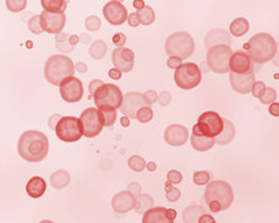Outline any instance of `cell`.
Returning a JSON list of instances; mask_svg holds the SVG:
<instances>
[{"mask_svg": "<svg viewBox=\"0 0 279 223\" xmlns=\"http://www.w3.org/2000/svg\"><path fill=\"white\" fill-rule=\"evenodd\" d=\"M50 143L47 136L39 130H27L21 134L17 143V153L29 163H40L47 156Z\"/></svg>", "mask_w": 279, "mask_h": 223, "instance_id": "cell-1", "label": "cell"}, {"mask_svg": "<svg viewBox=\"0 0 279 223\" xmlns=\"http://www.w3.org/2000/svg\"><path fill=\"white\" fill-rule=\"evenodd\" d=\"M243 47L247 51L246 54L250 56L251 61L258 65L273 60V57L277 55V41L267 32L256 34L246 42Z\"/></svg>", "mask_w": 279, "mask_h": 223, "instance_id": "cell-2", "label": "cell"}, {"mask_svg": "<svg viewBox=\"0 0 279 223\" xmlns=\"http://www.w3.org/2000/svg\"><path fill=\"white\" fill-rule=\"evenodd\" d=\"M205 201L211 212H221L230 209L233 204V190L228 182L215 180L207 184Z\"/></svg>", "mask_w": 279, "mask_h": 223, "instance_id": "cell-3", "label": "cell"}, {"mask_svg": "<svg viewBox=\"0 0 279 223\" xmlns=\"http://www.w3.org/2000/svg\"><path fill=\"white\" fill-rule=\"evenodd\" d=\"M75 73V65L68 56L54 55L45 63V78L51 85L60 87L61 82Z\"/></svg>", "mask_w": 279, "mask_h": 223, "instance_id": "cell-4", "label": "cell"}, {"mask_svg": "<svg viewBox=\"0 0 279 223\" xmlns=\"http://www.w3.org/2000/svg\"><path fill=\"white\" fill-rule=\"evenodd\" d=\"M166 54L174 57H179L180 60L189 58L194 54L195 42L191 35L185 31H177L170 35L165 42Z\"/></svg>", "mask_w": 279, "mask_h": 223, "instance_id": "cell-5", "label": "cell"}, {"mask_svg": "<svg viewBox=\"0 0 279 223\" xmlns=\"http://www.w3.org/2000/svg\"><path fill=\"white\" fill-rule=\"evenodd\" d=\"M92 97L98 110L106 108V110L117 111L122 106L123 93H122L118 86L111 85V83H103L101 87L96 90Z\"/></svg>", "mask_w": 279, "mask_h": 223, "instance_id": "cell-6", "label": "cell"}, {"mask_svg": "<svg viewBox=\"0 0 279 223\" xmlns=\"http://www.w3.org/2000/svg\"><path fill=\"white\" fill-rule=\"evenodd\" d=\"M223 129V118L216 112H205L197 119L192 128V134L215 139L221 134Z\"/></svg>", "mask_w": 279, "mask_h": 223, "instance_id": "cell-7", "label": "cell"}, {"mask_svg": "<svg viewBox=\"0 0 279 223\" xmlns=\"http://www.w3.org/2000/svg\"><path fill=\"white\" fill-rule=\"evenodd\" d=\"M201 70L199 66L194 62L181 63L179 67L175 70L174 80L177 87L182 90H192L197 87L201 82Z\"/></svg>", "mask_w": 279, "mask_h": 223, "instance_id": "cell-8", "label": "cell"}, {"mask_svg": "<svg viewBox=\"0 0 279 223\" xmlns=\"http://www.w3.org/2000/svg\"><path fill=\"white\" fill-rule=\"evenodd\" d=\"M55 133L65 143H75L83 136L80 119L76 116H61L55 126Z\"/></svg>", "mask_w": 279, "mask_h": 223, "instance_id": "cell-9", "label": "cell"}, {"mask_svg": "<svg viewBox=\"0 0 279 223\" xmlns=\"http://www.w3.org/2000/svg\"><path fill=\"white\" fill-rule=\"evenodd\" d=\"M231 55H232L231 46L217 45V46L210 47V49H207L206 55L207 66L215 73H220V75L221 73H227L230 71L228 63H230Z\"/></svg>", "mask_w": 279, "mask_h": 223, "instance_id": "cell-10", "label": "cell"}, {"mask_svg": "<svg viewBox=\"0 0 279 223\" xmlns=\"http://www.w3.org/2000/svg\"><path fill=\"white\" fill-rule=\"evenodd\" d=\"M82 134L86 138H95L100 135L103 129V121L97 108H88L83 111L80 118Z\"/></svg>", "mask_w": 279, "mask_h": 223, "instance_id": "cell-11", "label": "cell"}, {"mask_svg": "<svg viewBox=\"0 0 279 223\" xmlns=\"http://www.w3.org/2000/svg\"><path fill=\"white\" fill-rule=\"evenodd\" d=\"M60 95L67 103H77L83 97V85L77 77H67L60 85Z\"/></svg>", "mask_w": 279, "mask_h": 223, "instance_id": "cell-12", "label": "cell"}, {"mask_svg": "<svg viewBox=\"0 0 279 223\" xmlns=\"http://www.w3.org/2000/svg\"><path fill=\"white\" fill-rule=\"evenodd\" d=\"M103 15H105L106 20L111 25H114V26L124 24V21L128 19L127 7L121 1H116V0L108 1L105 5V7H103Z\"/></svg>", "mask_w": 279, "mask_h": 223, "instance_id": "cell-13", "label": "cell"}, {"mask_svg": "<svg viewBox=\"0 0 279 223\" xmlns=\"http://www.w3.org/2000/svg\"><path fill=\"white\" fill-rule=\"evenodd\" d=\"M134 52L127 47H117L112 54V62L114 68L124 73H128L134 67Z\"/></svg>", "mask_w": 279, "mask_h": 223, "instance_id": "cell-14", "label": "cell"}, {"mask_svg": "<svg viewBox=\"0 0 279 223\" xmlns=\"http://www.w3.org/2000/svg\"><path fill=\"white\" fill-rule=\"evenodd\" d=\"M145 107L143 95L138 92H128L123 96L121 111L124 116L129 119H136V114L140 108Z\"/></svg>", "mask_w": 279, "mask_h": 223, "instance_id": "cell-15", "label": "cell"}, {"mask_svg": "<svg viewBox=\"0 0 279 223\" xmlns=\"http://www.w3.org/2000/svg\"><path fill=\"white\" fill-rule=\"evenodd\" d=\"M40 20H41L42 30L49 34H61L66 24V15L65 14H54V12L42 11L40 14Z\"/></svg>", "mask_w": 279, "mask_h": 223, "instance_id": "cell-16", "label": "cell"}, {"mask_svg": "<svg viewBox=\"0 0 279 223\" xmlns=\"http://www.w3.org/2000/svg\"><path fill=\"white\" fill-rule=\"evenodd\" d=\"M164 139L169 145L181 146L189 140V130L180 124H171L164 131Z\"/></svg>", "mask_w": 279, "mask_h": 223, "instance_id": "cell-17", "label": "cell"}, {"mask_svg": "<svg viewBox=\"0 0 279 223\" xmlns=\"http://www.w3.org/2000/svg\"><path fill=\"white\" fill-rule=\"evenodd\" d=\"M228 67L232 71V73H236V75H245L253 71L252 61L245 51L232 52Z\"/></svg>", "mask_w": 279, "mask_h": 223, "instance_id": "cell-18", "label": "cell"}, {"mask_svg": "<svg viewBox=\"0 0 279 223\" xmlns=\"http://www.w3.org/2000/svg\"><path fill=\"white\" fill-rule=\"evenodd\" d=\"M230 82L233 90L238 92L240 95H248L252 90L253 83L256 82V75L252 72L245 73V75H236L231 73Z\"/></svg>", "mask_w": 279, "mask_h": 223, "instance_id": "cell-19", "label": "cell"}, {"mask_svg": "<svg viewBox=\"0 0 279 223\" xmlns=\"http://www.w3.org/2000/svg\"><path fill=\"white\" fill-rule=\"evenodd\" d=\"M136 196L128 191H121L112 199V207L117 214H127L134 209Z\"/></svg>", "mask_w": 279, "mask_h": 223, "instance_id": "cell-20", "label": "cell"}, {"mask_svg": "<svg viewBox=\"0 0 279 223\" xmlns=\"http://www.w3.org/2000/svg\"><path fill=\"white\" fill-rule=\"evenodd\" d=\"M230 44H231L230 34L223 29L210 30V31L207 32L206 37H205V45H206L207 49L217 46V45H226V46H230Z\"/></svg>", "mask_w": 279, "mask_h": 223, "instance_id": "cell-21", "label": "cell"}, {"mask_svg": "<svg viewBox=\"0 0 279 223\" xmlns=\"http://www.w3.org/2000/svg\"><path fill=\"white\" fill-rule=\"evenodd\" d=\"M141 223H174L166 216L165 207H153L144 214Z\"/></svg>", "mask_w": 279, "mask_h": 223, "instance_id": "cell-22", "label": "cell"}, {"mask_svg": "<svg viewBox=\"0 0 279 223\" xmlns=\"http://www.w3.org/2000/svg\"><path fill=\"white\" fill-rule=\"evenodd\" d=\"M46 191V181L40 176H34L27 181L26 192L32 199H39Z\"/></svg>", "mask_w": 279, "mask_h": 223, "instance_id": "cell-23", "label": "cell"}, {"mask_svg": "<svg viewBox=\"0 0 279 223\" xmlns=\"http://www.w3.org/2000/svg\"><path fill=\"white\" fill-rule=\"evenodd\" d=\"M236 134V128L233 125V123L228 119L223 118V129L221 134L215 138V144H219V145H227L231 141L233 140Z\"/></svg>", "mask_w": 279, "mask_h": 223, "instance_id": "cell-24", "label": "cell"}, {"mask_svg": "<svg viewBox=\"0 0 279 223\" xmlns=\"http://www.w3.org/2000/svg\"><path fill=\"white\" fill-rule=\"evenodd\" d=\"M190 140H191L192 148L196 151H209L215 145V139L206 138V136L202 135H196V134H192Z\"/></svg>", "mask_w": 279, "mask_h": 223, "instance_id": "cell-25", "label": "cell"}, {"mask_svg": "<svg viewBox=\"0 0 279 223\" xmlns=\"http://www.w3.org/2000/svg\"><path fill=\"white\" fill-rule=\"evenodd\" d=\"M70 181H71V176L70 174H68V171H66V170H57V171H55L54 174L51 175V177H50L51 186L57 190L68 186V185H70Z\"/></svg>", "mask_w": 279, "mask_h": 223, "instance_id": "cell-26", "label": "cell"}, {"mask_svg": "<svg viewBox=\"0 0 279 223\" xmlns=\"http://www.w3.org/2000/svg\"><path fill=\"white\" fill-rule=\"evenodd\" d=\"M154 200L150 195L140 194L136 196V202H134V210L137 214H145L148 210L153 209Z\"/></svg>", "mask_w": 279, "mask_h": 223, "instance_id": "cell-27", "label": "cell"}, {"mask_svg": "<svg viewBox=\"0 0 279 223\" xmlns=\"http://www.w3.org/2000/svg\"><path fill=\"white\" fill-rule=\"evenodd\" d=\"M250 30V22L245 17H237L233 20L230 25V32L231 35L236 37H241L246 35Z\"/></svg>", "mask_w": 279, "mask_h": 223, "instance_id": "cell-28", "label": "cell"}, {"mask_svg": "<svg viewBox=\"0 0 279 223\" xmlns=\"http://www.w3.org/2000/svg\"><path fill=\"white\" fill-rule=\"evenodd\" d=\"M204 209L199 205H190L186 209L184 210V214H182V220L184 223H197L201 215H204Z\"/></svg>", "mask_w": 279, "mask_h": 223, "instance_id": "cell-29", "label": "cell"}, {"mask_svg": "<svg viewBox=\"0 0 279 223\" xmlns=\"http://www.w3.org/2000/svg\"><path fill=\"white\" fill-rule=\"evenodd\" d=\"M67 1L65 0H41V6L45 11L54 12V14H63L67 9Z\"/></svg>", "mask_w": 279, "mask_h": 223, "instance_id": "cell-30", "label": "cell"}, {"mask_svg": "<svg viewBox=\"0 0 279 223\" xmlns=\"http://www.w3.org/2000/svg\"><path fill=\"white\" fill-rule=\"evenodd\" d=\"M71 35L68 34H61L56 35V49L61 52V54H68L75 49V46H72L70 42Z\"/></svg>", "mask_w": 279, "mask_h": 223, "instance_id": "cell-31", "label": "cell"}, {"mask_svg": "<svg viewBox=\"0 0 279 223\" xmlns=\"http://www.w3.org/2000/svg\"><path fill=\"white\" fill-rule=\"evenodd\" d=\"M136 14L138 15V19L139 21H140V24L145 25V26L151 25L154 22V20H155V14H154L153 7L148 6V5H145V6L141 7V9L137 10Z\"/></svg>", "mask_w": 279, "mask_h": 223, "instance_id": "cell-32", "label": "cell"}, {"mask_svg": "<svg viewBox=\"0 0 279 223\" xmlns=\"http://www.w3.org/2000/svg\"><path fill=\"white\" fill-rule=\"evenodd\" d=\"M108 46L105 41L102 40H96L90 47V56L95 60H101L105 57V55L107 54Z\"/></svg>", "mask_w": 279, "mask_h": 223, "instance_id": "cell-33", "label": "cell"}, {"mask_svg": "<svg viewBox=\"0 0 279 223\" xmlns=\"http://www.w3.org/2000/svg\"><path fill=\"white\" fill-rule=\"evenodd\" d=\"M101 114V118H102L103 125L105 126H112L117 120V112L114 110H106V108H102V110H98Z\"/></svg>", "mask_w": 279, "mask_h": 223, "instance_id": "cell-34", "label": "cell"}, {"mask_svg": "<svg viewBox=\"0 0 279 223\" xmlns=\"http://www.w3.org/2000/svg\"><path fill=\"white\" fill-rule=\"evenodd\" d=\"M128 166H129V169H132L133 171L140 172V171H143L144 169H145L146 163H145V160L141 158V156L133 155V156H131V158H129Z\"/></svg>", "mask_w": 279, "mask_h": 223, "instance_id": "cell-35", "label": "cell"}, {"mask_svg": "<svg viewBox=\"0 0 279 223\" xmlns=\"http://www.w3.org/2000/svg\"><path fill=\"white\" fill-rule=\"evenodd\" d=\"M136 119H138L140 123H149L153 119V110L148 106L140 108L136 114Z\"/></svg>", "mask_w": 279, "mask_h": 223, "instance_id": "cell-36", "label": "cell"}, {"mask_svg": "<svg viewBox=\"0 0 279 223\" xmlns=\"http://www.w3.org/2000/svg\"><path fill=\"white\" fill-rule=\"evenodd\" d=\"M211 180V175L207 171H195L194 174V182L197 186H204L207 185Z\"/></svg>", "mask_w": 279, "mask_h": 223, "instance_id": "cell-37", "label": "cell"}, {"mask_svg": "<svg viewBox=\"0 0 279 223\" xmlns=\"http://www.w3.org/2000/svg\"><path fill=\"white\" fill-rule=\"evenodd\" d=\"M5 4H6L7 9H9L10 11L19 12L26 7L27 1L26 0H6Z\"/></svg>", "mask_w": 279, "mask_h": 223, "instance_id": "cell-38", "label": "cell"}, {"mask_svg": "<svg viewBox=\"0 0 279 223\" xmlns=\"http://www.w3.org/2000/svg\"><path fill=\"white\" fill-rule=\"evenodd\" d=\"M29 29L30 31L34 32L35 35H40L44 32L41 26V20H40V15H34V16L29 20Z\"/></svg>", "mask_w": 279, "mask_h": 223, "instance_id": "cell-39", "label": "cell"}, {"mask_svg": "<svg viewBox=\"0 0 279 223\" xmlns=\"http://www.w3.org/2000/svg\"><path fill=\"white\" fill-rule=\"evenodd\" d=\"M276 98H277V92H276L275 88L268 87L266 88L265 93L261 96L260 101L263 103V105H272V103L276 101Z\"/></svg>", "mask_w": 279, "mask_h": 223, "instance_id": "cell-40", "label": "cell"}, {"mask_svg": "<svg viewBox=\"0 0 279 223\" xmlns=\"http://www.w3.org/2000/svg\"><path fill=\"white\" fill-rule=\"evenodd\" d=\"M86 29L90 30V31H97L101 29V20L100 17L96 16V15H91L86 19Z\"/></svg>", "mask_w": 279, "mask_h": 223, "instance_id": "cell-41", "label": "cell"}, {"mask_svg": "<svg viewBox=\"0 0 279 223\" xmlns=\"http://www.w3.org/2000/svg\"><path fill=\"white\" fill-rule=\"evenodd\" d=\"M266 88L267 87H266L265 82H262V81H256V82L253 83L251 92H252V95L255 96L256 98H261V96L265 93Z\"/></svg>", "mask_w": 279, "mask_h": 223, "instance_id": "cell-42", "label": "cell"}, {"mask_svg": "<svg viewBox=\"0 0 279 223\" xmlns=\"http://www.w3.org/2000/svg\"><path fill=\"white\" fill-rule=\"evenodd\" d=\"M143 100H144V103H145V106L150 107L151 105H154V103L158 101V93L153 90L146 91V92L143 95Z\"/></svg>", "mask_w": 279, "mask_h": 223, "instance_id": "cell-43", "label": "cell"}, {"mask_svg": "<svg viewBox=\"0 0 279 223\" xmlns=\"http://www.w3.org/2000/svg\"><path fill=\"white\" fill-rule=\"evenodd\" d=\"M166 177H167V181L172 185H177L182 181L181 172L177 171V170H171V171L167 172Z\"/></svg>", "mask_w": 279, "mask_h": 223, "instance_id": "cell-44", "label": "cell"}, {"mask_svg": "<svg viewBox=\"0 0 279 223\" xmlns=\"http://www.w3.org/2000/svg\"><path fill=\"white\" fill-rule=\"evenodd\" d=\"M180 197H181V192H180L179 189H175V187H171V189L167 190V191H166L167 201L176 202V201H179Z\"/></svg>", "mask_w": 279, "mask_h": 223, "instance_id": "cell-45", "label": "cell"}, {"mask_svg": "<svg viewBox=\"0 0 279 223\" xmlns=\"http://www.w3.org/2000/svg\"><path fill=\"white\" fill-rule=\"evenodd\" d=\"M170 101H171V95H170L169 91H163V92L158 96V102L161 107H166V106H169Z\"/></svg>", "mask_w": 279, "mask_h": 223, "instance_id": "cell-46", "label": "cell"}, {"mask_svg": "<svg viewBox=\"0 0 279 223\" xmlns=\"http://www.w3.org/2000/svg\"><path fill=\"white\" fill-rule=\"evenodd\" d=\"M112 41H113V44L117 45L118 47H123V45L126 44L127 41V37L126 35L122 34V32H117V34L113 36V39H112Z\"/></svg>", "mask_w": 279, "mask_h": 223, "instance_id": "cell-47", "label": "cell"}, {"mask_svg": "<svg viewBox=\"0 0 279 223\" xmlns=\"http://www.w3.org/2000/svg\"><path fill=\"white\" fill-rule=\"evenodd\" d=\"M181 61L179 57H174V56H171V57L167 58L166 61V65L169 68H172V70H176L177 67H179L180 65H181Z\"/></svg>", "mask_w": 279, "mask_h": 223, "instance_id": "cell-48", "label": "cell"}, {"mask_svg": "<svg viewBox=\"0 0 279 223\" xmlns=\"http://www.w3.org/2000/svg\"><path fill=\"white\" fill-rule=\"evenodd\" d=\"M127 191L131 192V194L134 195V196H138V195H140L141 187L138 182H132V184L128 185V190H127Z\"/></svg>", "mask_w": 279, "mask_h": 223, "instance_id": "cell-49", "label": "cell"}, {"mask_svg": "<svg viewBox=\"0 0 279 223\" xmlns=\"http://www.w3.org/2000/svg\"><path fill=\"white\" fill-rule=\"evenodd\" d=\"M105 82H102V81L100 80H93L91 81V83L88 85V91H90V96H93V93L96 92V90H97L98 87H101V86L103 85Z\"/></svg>", "mask_w": 279, "mask_h": 223, "instance_id": "cell-50", "label": "cell"}, {"mask_svg": "<svg viewBox=\"0 0 279 223\" xmlns=\"http://www.w3.org/2000/svg\"><path fill=\"white\" fill-rule=\"evenodd\" d=\"M127 20H128L129 26H132V27H137L140 25V21H139V19H138V15H137L136 12H132V14H129L128 19Z\"/></svg>", "mask_w": 279, "mask_h": 223, "instance_id": "cell-51", "label": "cell"}, {"mask_svg": "<svg viewBox=\"0 0 279 223\" xmlns=\"http://www.w3.org/2000/svg\"><path fill=\"white\" fill-rule=\"evenodd\" d=\"M197 223H216V220L214 219V217L211 216V215H207V214H204L200 216L199 219V222Z\"/></svg>", "mask_w": 279, "mask_h": 223, "instance_id": "cell-52", "label": "cell"}, {"mask_svg": "<svg viewBox=\"0 0 279 223\" xmlns=\"http://www.w3.org/2000/svg\"><path fill=\"white\" fill-rule=\"evenodd\" d=\"M270 113L272 114L273 116H278L279 115V105L277 102H273L272 105L270 106Z\"/></svg>", "mask_w": 279, "mask_h": 223, "instance_id": "cell-53", "label": "cell"}, {"mask_svg": "<svg viewBox=\"0 0 279 223\" xmlns=\"http://www.w3.org/2000/svg\"><path fill=\"white\" fill-rule=\"evenodd\" d=\"M60 118H61V116L58 115V114H54V115H52L51 118L49 119V126H50V128L54 129V130H55V126H56V124H57V121L60 120Z\"/></svg>", "mask_w": 279, "mask_h": 223, "instance_id": "cell-54", "label": "cell"}, {"mask_svg": "<svg viewBox=\"0 0 279 223\" xmlns=\"http://www.w3.org/2000/svg\"><path fill=\"white\" fill-rule=\"evenodd\" d=\"M108 75H110V77L113 78V80H119V78L122 77V72L117 70V68H112V70H110Z\"/></svg>", "mask_w": 279, "mask_h": 223, "instance_id": "cell-55", "label": "cell"}, {"mask_svg": "<svg viewBox=\"0 0 279 223\" xmlns=\"http://www.w3.org/2000/svg\"><path fill=\"white\" fill-rule=\"evenodd\" d=\"M76 68H77L78 72L85 73L86 71H87V65H86V63H83V62H78L77 65H76Z\"/></svg>", "mask_w": 279, "mask_h": 223, "instance_id": "cell-56", "label": "cell"}, {"mask_svg": "<svg viewBox=\"0 0 279 223\" xmlns=\"http://www.w3.org/2000/svg\"><path fill=\"white\" fill-rule=\"evenodd\" d=\"M166 216L169 217L170 220H172L174 221L175 219H176V211L172 209H166Z\"/></svg>", "mask_w": 279, "mask_h": 223, "instance_id": "cell-57", "label": "cell"}, {"mask_svg": "<svg viewBox=\"0 0 279 223\" xmlns=\"http://www.w3.org/2000/svg\"><path fill=\"white\" fill-rule=\"evenodd\" d=\"M133 6L136 7L137 10H139V9H141V7L145 6V4H144V1H138V0H136V1L133 2Z\"/></svg>", "mask_w": 279, "mask_h": 223, "instance_id": "cell-58", "label": "cell"}, {"mask_svg": "<svg viewBox=\"0 0 279 223\" xmlns=\"http://www.w3.org/2000/svg\"><path fill=\"white\" fill-rule=\"evenodd\" d=\"M80 40H82L83 42H85V44H87V42H90V40H91V37L88 36V35H86V34H82V35H80Z\"/></svg>", "mask_w": 279, "mask_h": 223, "instance_id": "cell-59", "label": "cell"}, {"mask_svg": "<svg viewBox=\"0 0 279 223\" xmlns=\"http://www.w3.org/2000/svg\"><path fill=\"white\" fill-rule=\"evenodd\" d=\"M121 123L123 126H128L129 125V118H127V116H122Z\"/></svg>", "mask_w": 279, "mask_h": 223, "instance_id": "cell-60", "label": "cell"}, {"mask_svg": "<svg viewBox=\"0 0 279 223\" xmlns=\"http://www.w3.org/2000/svg\"><path fill=\"white\" fill-rule=\"evenodd\" d=\"M145 167H148V170L149 171H155V169H156V165H155V163H153V161H151V163H149L148 165H146Z\"/></svg>", "mask_w": 279, "mask_h": 223, "instance_id": "cell-61", "label": "cell"}, {"mask_svg": "<svg viewBox=\"0 0 279 223\" xmlns=\"http://www.w3.org/2000/svg\"><path fill=\"white\" fill-rule=\"evenodd\" d=\"M171 187H172V184H170V182L167 181V182H166V185H165V190H166V191H167V190L171 189Z\"/></svg>", "mask_w": 279, "mask_h": 223, "instance_id": "cell-62", "label": "cell"}, {"mask_svg": "<svg viewBox=\"0 0 279 223\" xmlns=\"http://www.w3.org/2000/svg\"><path fill=\"white\" fill-rule=\"evenodd\" d=\"M40 223H55V222L50 221V220H44V221H40Z\"/></svg>", "mask_w": 279, "mask_h": 223, "instance_id": "cell-63", "label": "cell"}]
</instances>
